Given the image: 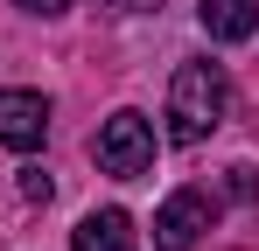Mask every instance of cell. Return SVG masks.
Returning <instances> with one entry per match:
<instances>
[{
	"label": "cell",
	"mask_w": 259,
	"mask_h": 251,
	"mask_svg": "<svg viewBox=\"0 0 259 251\" xmlns=\"http://www.w3.org/2000/svg\"><path fill=\"white\" fill-rule=\"evenodd\" d=\"M231 112V84H224V63L210 56H189L168 84V140L175 147H196V140H210L217 126Z\"/></svg>",
	"instance_id": "6da1fadb"
},
{
	"label": "cell",
	"mask_w": 259,
	"mask_h": 251,
	"mask_svg": "<svg viewBox=\"0 0 259 251\" xmlns=\"http://www.w3.org/2000/svg\"><path fill=\"white\" fill-rule=\"evenodd\" d=\"M105 7H119V14H147V7H161V0H105Z\"/></svg>",
	"instance_id": "30bf717a"
},
{
	"label": "cell",
	"mask_w": 259,
	"mask_h": 251,
	"mask_svg": "<svg viewBox=\"0 0 259 251\" xmlns=\"http://www.w3.org/2000/svg\"><path fill=\"white\" fill-rule=\"evenodd\" d=\"M196 14H203V28H210L217 42H245V35H259V0H203Z\"/></svg>",
	"instance_id": "8992f818"
},
{
	"label": "cell",
	"mask_w": 259,
	"mask_h": 251,
	"mask_svg": "<svg viewBox=\"0 0 259 251\" xmlns=\"http://www.w3.org/2000/svg\"><path fill=\"white\" fill-rule=\"evenodd\" d=\"M91 154H98V167H105V174L133 181V174H147V167H154V126L140 119V112H112V119L98 126Z\"/></svg>",
	"instance_id": "7a4b0ae2"
},
{
	"label": "cell",
	"mask_w": 259,
	"mask_h": 251,
	"mask_svg": "<svg viewBox=\"0 0 259 251\" xmlns=\"http://www.w3.org/2000/svg\"><path fill=\"white\" fill-rule=\"evenodd\" d=\"M203 230H210V203H203L196 189H182V196H168L161 216H154V251H189Z\"/></svg>",
	"instance_id": "3957f363"
},
{
	"label": "cell",
	"mask_w": 259,
	"mask_h": 251,
	"mask_svg": "<svg viewBox=\"0 0 259 251\" xmlns=\"http://www.w3.org/2000/svg\"><path fill=\"white\" fill-rule=\"evenodd\" d=\"M21 196H28V203H49V196H56V181H49L42 167H21Z\"/></svg>",
	"instance_id": "52a82bcc"
},
{
	"label": "cell",
	"mask_w": 259,
	"mask_h": 251,
	"mask_svg": "<svg viewBox=\"0 0 259 251\" xmlns=\"http://www.w3.org/2000/svg\"><path fill=\"white\" fill-rule=\"evenodd\" d=\"M49 133V105L35 91H0V147H14V154H35Z\"/></svg>",
	"instance_id": "277c9868"
},
{
	"label": "cell",
	"mask_w": 259,
	"mask_h": 251,
	"mask_svg": "<svg viewBox=\"0 0 259 251\" xmlns=\"http://www.w3.org/2000/svg\"><path fill=\"white\" fill-rule=\"evenodd\" d=\"M70 251H140L133 216H126V209H91L84 223L70 230Z\"/></svg>",
	"instance_id": "5b68a950"
},
{
	"label": "cell",
	"mask_w": 259,
	"mask_h": 251,
	"mask_svg": "<svg viewBox=\"0 0 259 251\" xmlns=\"http://www.w3.org/2000/svg\"><path fill=\"white\" fill-rule=\"evenodd\" d=\"M21 7H28V14H63L70 0H21Z\"/></svg>",
	"instance_id": "9c48e42d"
},
{
	"label": "cell",
	"mask_w": 259,
	"mask_h": 251,
	"mask_svg": "<svg viewBox=\"0 0 259 251\" xmlns=\"http://www.w3.org/2000/svg\"><path fill=\"white\" fill-rule=\"evenodd\" d=\"M224 189H231L238 203H252V196H259V174H252V167H231V174H224Z\"/></svg>",
	"instance_id": "ba28073f"
}]
</instances>
